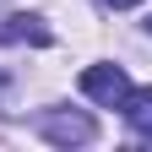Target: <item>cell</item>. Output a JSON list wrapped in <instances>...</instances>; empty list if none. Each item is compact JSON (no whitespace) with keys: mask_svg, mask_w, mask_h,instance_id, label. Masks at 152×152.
<instances>
[{"mask_svg":"<svg viewBox=\"0 0 152 152\" xmlns=\"http://www.w3.org/2000/svg\"><path fill=\"white\" fill-rule=\"evenodd\" d=\"M38 136L54 141V147H82L98 136V125L87 120V114H60V109H49V114H38Z\"/></svg>","mask_w":152,"mask_h":152,"instance_id":"cell-1","label":"cell"},{"mask_svg":"<svg viewBox=\"0 0 152 152\" xmlns=\"http://www.w3.org/2000/svg\"><path fill=\"white\" fill-rule=\"evenodd\" d=\"M125 92H130V82H125V71H120V65H87V71H82V98L114 109Z\"/></svg>","mask_w":152,"mask_h":152,"instance_id":"cell-2","label":"cell"},{"mask_svg":"<svg viewBox=\"0 0 152 152\" xmlns=\"http://www.w3.org/2000/svg\"><path fill=\"white\" fill-rule=\"evenodd\" d=\"M120 109H125V120H130V130L152 141V87H130L125 98H120Z\"/></svg>","mask_w":152,"mask_h":152,"instance_id":"cell-3","label":"cell"},{"mask_svg":"<svg viewBox=\"0 0 152 152\" xmlns=\"http://www.w3.org/2000/svg\"><path fill=\"white\" fill-rule=\"evenodd\" d=\"M0 38H6V44H49V27H38V16H6V22H0Z\"/></svg>","mask_w":152,"mask_h":152,"instance_id":"cell-4","label":"cell"},{"mask_svg":"<svg viewBox=\"0 0 152 152\" xmlns=\"http://www.w3.org/2000/svg\"><path fill=\"white\" fill-rule=\"evenodd\" d=\"M109 6H114V11H130V6H141V0H109Z\"/></svg>","mask_w":152,"mask_h":152,"instance_id":"cell-5","label":"cell"},{"mask_svg":"<svg viewBox=\"0 0 152 152\" xmlns=\"http://www.w3.org/2000/svg\"><path fill=\"white\" fill-rule=\"evenodd\" d=\"M147 27H152V22H147Z\"/></svg>","mask_w":152,"mask_h":152,"instance_id":"cell-6","label":"cell"}]
</instances>
